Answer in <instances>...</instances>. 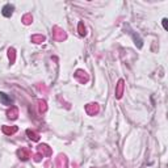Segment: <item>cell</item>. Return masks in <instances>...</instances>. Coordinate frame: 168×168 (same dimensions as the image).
Returning a JSON list of instances; mask_svg holds the SVG:
<instances>
[{
    "instance_id": "cell-1",
    "label": "cell",
    "mask_w": 168,
    "mask_h": 168,
    "mask_svg": "<svg viewBox=\"0 0 168 168\" xmlns=\"http://www.w3.org/2000/svg\"><path fill=\"white\" fill-rule=\"evenodd\" d=\"M100 110L99 108V104H96V103H91V104H88L85 106V112L89 114V116H95V114H97Z\"/></svg>"
},
{
    "instance_id": "cell-12",
    "label": "cell",
    "mask_w": 168,
    "mask_h": 168,
    "mask_svg": "<svg viewBox=\"0 0 168 168\" xmlns=\"http://www.w3.org/2000/svg\"><path fill=\"white\" fill-rule=\"evenodd\" d=\"M26 135L29 137L32 141H36V142L40 141V134L36 133V131H33V130H30V129H28L26 130Z\"/></svg>"
},
{
    "instance_id": "cell-10",
    "label": "cell",
    "mask_w": 168,
    "mask_h": 168,
    "mask_svg": "<svg viewBox=\"0 0 168 168\" xmlns=\"http://www.w3.org/2000/svg\"><path fill=\"white\" fill-rule=\"evenodd\" d=\"M1 130H3V133L4 134H7V135H12V134H15V133H17V126H7V125H4L1 127Z\"/></svg>"
},
{
    "instance_id": "cell-9",
    "label": "cell",
    "mask_w": 168,
    "mask_h": 168,
    "mask_svg": "<svg viewBox=\"0 0 168 168\" xmlns=\"http://www.w3.org/2000/svg\"><path fill=\"white\" fill-rule=\"evenodd\" d=\"M17 155L21 160H28V159L30 158V151L28 150V148H20V150L17 151Z\"/></svg>"
},
{
    "instance_id": "cell-7",
    "label": "cell",
    "mask_w": 168,
    "mask_h": 168,
    "mask_svg": "<svg viewBox=\"0 0 168 168\" xmlns=\"http://www.w3.org/2000/svg\"><path fill=\"white\" fill-rule=\"evenodd\" d=\"M67 164H68V162H67L66 155L61 154L57 158V168H67Z\"/></svg>"
},
{
    "instance_id": "cell-4",
    "label": "cell",
    "mask_w": 168,
    "mask_h": 168,
    "mask_svg": "<svg viewBox=\"0 0 168 168\" xmlns=\"http://www.w3.org/2000/svg\"><path fill=\"white\" fill-rule=\"evenodd\" d=\"M75 78H76L80 83H87L88 82V79H89L88 75H87V72H84L83 70H78L76 74H75Z\"/></svg>"
},
{
    "instance_id": "cell-16",
    "label": "cell",
    "mask_w": 168,
    "mask_h": 168,
    "mask_svg": "<svg viewBox=\"0 0 168 168\" xmlns=\"http://www.w3.org/2000/svg\"><path fill=\"white\" fill-rule=\"evenodd\" d=\"M32 21H33V16L30 15V13H28V15H25L24 17H22V22H24L25 25H29Z\"/></svg>"
},
{
    "instance_id": "cell-17",
    "label": "cell",
    "mask_w": 168,
    "mask_h": 168,
    "mask_svg": "<svg viewBox=\"0 0 168 168\" xmlns=\"http://www.w3.org/2000/svg\"><path fill=\"white\" fill-rule=\"evenodd\" d=\"M79 34L80 36H85V28H84V24L83 22H79Z\"/></svg>"
},
{
    "instance_id": "cell-13",
    "label": "cell",
    "mask_w": 168,
    "mask_h": 168,
    "mask_svg": "<svg viewBox=\"0 0 168 168\" xmlns=\"http://www.w3.org/2000/svg\"><path fill=\"white\" fill-rule=\"evenodd\" d=\"M8 58H9L11 63H15L16 61V51L13 47H11V49H8Z\"/></svg>"
},
{
    "instance_id": "cell-15",
    "label": "cell",
    "mask_w": 168,
    "mask_h": 168,
    "mask_svg": "<svg viewBox=\"0 0 168 168\" xmlns=\"http://www.w3.org/2000/svg\"><path fill=\"white\" fill-rule=\"evenodd\" d=\"M38 109H40V113H45V112H46L47 106L43 100H38Z\"/></svg>"
},
{
    "instance_id": "cell-11",
    "label": "cell",
    "mask_w": 168,
    "mask_h": 168,
    "mask_svg": "<svg viewBox=\"0 0 168 168\" xmlns=\"http://www.w3.org/2000/svg\"><path fill=\"white\" fill-rule=\"evenodd\" d=\"M19 116V109L15 108V106H11V109H8L7 112V117L11 120H16Z\"/></svg>"
},
{
    "instance_id": "cell-2",
    "label": "cell",
    "mask_w": 168,
    "mask_h": 168,
    "mask_svg": "<svg viewBox=\"0 0 168 168\" xmlns=\"http://www.w3.org/2000/svg\"><path fill=\"white\" fill-rule=\"evenodd\" d=\"M54 38L57 41H63L66 40V33H64L63 29H61L59 26H55L54 28Z\"/></svg>"
},
{
    "instance_id": "cell-14",
    "label": "cell",
    "mask_w": 168,
    "mask_h": 168,
    "mask_svg": "<svg viewBox=\"0 0 168 168\" xmlns=\"http://www.w3.org/2000/svg\"><path fill=\"white\" fill-rule=\"evenodd\" d=\"M45 41V37L42 34H36V36H32V42L34 43H42Z\"/></svg>"
},
{
    "instance_id": "cell-5",
    "label": "cell",
    "mask_w": 168,
    "mask_h": 168,
    "mask_svg": "<svg viewBox=\"0 0 168 168\" xmlns=\"http://www.w3.org/2000/svg\"><path fill=\"white\" fill-rule=\"evenodd\" d=\"M13 11H15V7H13L12 4H5L1 9V13H3V16H5V17H11Z\"/></svg>"
},
{
    "instance_id": "cell-3",
    "label": "cell",
    "mask_w": 168,
    "mask_h": 168,
    "mask_svg": "<svg viewBox=\"0 0 168 168\" xmlns=\"http://www.w3.org/2000/svg\"><path fill=\"white\" fill-rule=\"evenodd\" d=\"M124 88H125L124 79H120L118 84H117V88H116V97L117 99H121L122 97V95H124Z\"/></svg>"
},
{
    "instance_id": "cell-8",
    "label": "cell",
    "mask_w": 168,
    "mask_h": 168,
    "mask_svg": "<svg viewBox=\"0 0 168 168\" xmlns=\"http://www.w3.org/2000/svg\"><path fill=\"white\" fill-rule=\"evenodd\" d=\"M38 152H40L42 156H43V155L50 156L53 154V151L50 150V147L47 146V145H40V146H38Z\"/></svg>"
},
{
    "instance_id": "cell-19",
    "label": "cell",
    "mask_w": 168,
    "mask_h": 168,
    "mask_svg": "<svg viewBox=\"0 0 168 168\" xmlns=\"http://www.w3.org/2000/svg\"><path fill=\"white\" fill-rule=\"evenodd\" d=\"M41 156H42V155H41L40 152L36 154V155H34V160H36V162H40V160H41Z\"/></svg>"
},
{
    "instance_id": "cell-6",
    "label": "cell",
    "mask_w": 168,
    "mask_h": 168,
    "mask_svg": "<svg viewBox=\"0 0 168 168\" xmlns=\"http://www.w3.org/2000/svg\"><path fill=\"white\" fill-rule=\"evenodd\" d=\"M0 103L3 105H11L13 103V99L11 96H8L7 93H4V92H0Z\"/></svg>"
},
{
    "instance_id": "cell-18",
    "label": "cell",
    "mask_w": 168,
    "mask_h": 168,
    "mask_svg": "<svg viewBox=\"0 0 168 168\" xmlns=\"http://www.w3.org/2000/svg\"><path fill=\"white\" fill-rule=\"evenodd\" d=\"M133 38H134V41H135V43H137V41H138V47H142V41H141V38H139L138 36H135V34H133Z\"/></svg>"
},
{
    "instance_id": "cell-20",
    "label": "cell",
    "mask_w": 168,
    "mask_h": 168,
    "mask_svg": "<svg viewBox=\"0 0 168 168\" xmlns=\"http://www.w3.org/2000/svg\"><path fill=\"white\" fill-rule=\"evenodd\" d=\"M167 19H163V28H164V29H167Z\"/></svg>"
}]
</instances>
